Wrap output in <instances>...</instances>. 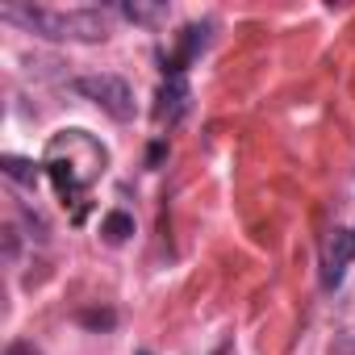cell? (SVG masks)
Wrapping results in <instances>:
<instances>
[{"mask_svg": "<svg viewBox=\"0 0 355 355\" xmlns=\"http://www.w3.org/2000/svg\"><path fill=\"white\" fill-rule=\"evenodd\" d=\"M0 17L51 38V42H105L109 13L105 9H46V5H0Z\"/></svg>", "mask_w": 355, "mask_h": 355, "instance_id": "1", "label": "cell"}, {"mask_svg": "<svg viewBox=\"0 0 355 355\" xmlns=\"http://www.w3.org/2000/svg\"><path fill=\"white\" fill-rule=\"evenodd\" d=\"M117 13H121L125 21H134V26H159V21L167 17V5H142V0H125Z\"/></svg>", "mask_w": 355, "mask_h": 355, "instance_id": "8", "label": "cell"}, {"mask_svg": "<svg viewBox=\"0 0 355 355\" xmlns=\"http://www.w3.org/2000/svg\"><path fill=\"white\" fill-rule=\"evenodd\" d=\"M13 255H17V230L9 226L5 230V259H13Z\"/></svg>", "mask_w": 355, "mask_h": 355, "instance_id": "12", "label": "cell"}, {"mask_svg": "<svg viewBox=\"0 0 355 355\" xmlns=\"http://www.w3.org/2000/svg\"><path fill=\"white\" fill-rule=\"evenodd\" d=\"M0 171H5V175H9L13 184H26V189H34V184L42 180V171H46V163L21 159V155H0Z\"/></svg>", "mask_w": 355, "mask_h": 355, "instance_id": "6", "label": "cell"}, {"mask_svg": "<svg viewBox=\"0 0 355 355\" xmlns=\"http://www.w3.org/2000/svg\"><path fill=\"white\" fill-rule=\"evenodd\" d=\"M214 355H234V343H222V347H218Z\"/></svg>", "mask_w": 355, "mask_h": 355, "instance_id": "13", "label": "cell"}, {"mask_svg": "<svg viewBox=\"0 0 355 355\" xmlns=\"http://www.w3.org/2000/svg\"><path fill=\"white\" fill-rule=\"evenodd\" d=\"M76 322L88 326V330H113V326H117V313H113V309H80Z\"/></svg>", "mask_w": 355, "mask_h": 355, "instance_id": "9", "label": "cell"}, {"mask_svg": "<svg viewBox=\"0 0 355 355\" xmlns=\"http://www.w3.org/2000/svg\"><path fill=\"white\" fill-rule=\"evenodd\" d=\"M205 46H209V21L184 26V30H180V42H175V55L163 63V71H167V76H184V67H189L193 59H201Z\"/></svg>", "mask_w": 355, "mask_h": 355, "instance_id": "5", "label": "cell"}, {"mask_svg": "<svg viewBox=\"0 0 355 355\" xmlns=\"http://www.w3.org/2000/svg\"><path fill=\"white\" fill-rule=\"evenodd\" d=\"M351 259H355V230H330V239L322 247V284L338 288Z\"/></svg>", "mask_w": 355, "mask_h": 355, "instance_id": "3", "label": "cell"}, {"mask_svg": "<svg viewBox=\"0 0 355 355\" xmlns=\"http://www.w3.org/2000/svg\"><path fill=\"white\" fill-rule=\"evenodd\" d=\"M130 234H134V218H130L125 209H113V214H105V222H101V239H105V243L121 247Z\"/></svg>", "mask_w": 355, "mask_h": 355, "instance_id": "7", "label": "cell"}, {"mask_svg": "<svg viewBox=\"0 0 355 355\" xmlns=\"http://www.w3.org/2000/svg\"><path fill=\"white\" fill-rule=\"evenodd\" d=\"M163 155H167V142H150V150H146V163H150V167H159V163H163Z\"/></svg>", "mask_w": 355, "mask_h": 355, "instance_id": "11", "label": "cell"}, {"mask_svg": "<svg viewBox=\"0 0 355 355\" xmlns=\"http://www.w3.org/2000/svg\"><path fill=\"white\" fill-rule=\"evenodd\" d=\"M71 88H76L84 101L101 105V109H105L109 117H117V121H130V117H134V88H130L121 76H113V71H88V76H76Z\"/></svg>", "mask_w": 355, "mask_h": 355, "instance_id": "2", "label": "cell"}, {"mask_svg": "<svg viewBox=\"0 0 355 355\" xmlns=\"http://www.w3.org/2000/svg\"><path fill=\"white\" fill-rule=\"evenodd\" d=\"M5 355H42V351H38L30 338H13V343L5 347Z\"/></svg>", "mask_w": 355, "mask_h": 355, "instance_id": "10", "label": "cell"}, {"mask_svg": "<svg viewBox=\"0 0 355 355\" xmlns=\"http://www.w3.org/2000/svg\"><path fill=\"white\" fill-rule=\"evenodd\" d=\"M134 355H150V351H134Z\"/></svg>", "mask_w": 355, "mask_h": 355, "instance_id": "14", "label": "cell"}, {"mask_svg": "<svg viewBox=\"0 0 355 355\" xmlns=\"http://www.w3.org/2000/svg\"><path fill=\"white\" fill-rule=\"evenodd\" d=\"M189 80L184 76H167L155 92V121L159 125H175L184 113H189Z\"/></svg>", "mask_w": 355, "mask_h": 355, "instance_id": "4", "label": "cell"}]
</instances>
